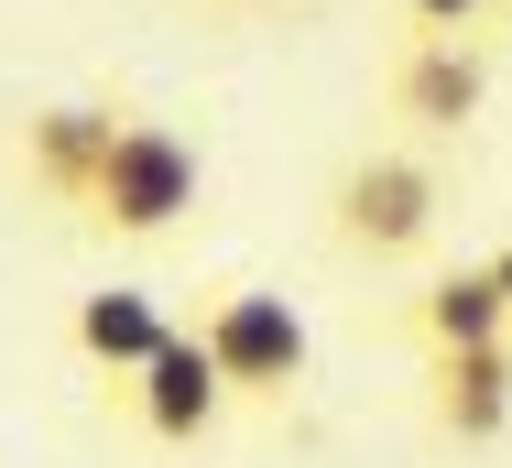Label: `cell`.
<instances>
[{
  "label": "cell",
  "mask_w": 512,
  "mask_h": 468,
  "mask_svg": "<svg viewBox=\"0 0 512 468\" xmlns=\"http://www.w3.org/2000/svg\"><path fill=\"white\" fill-rule=\"evenodd\" d=\"M502 22H512V0H502Z\"/></svg>",
  "instance_id": "obj_13"
},
{
  "label": "cell",
  "mask_w": 512,
  "mask_h": 468,
  "mask_svg": "<svg viewBox=\"0 0 512 468\" xmlns=\"http://www.w3.org/2000/svg\"><path fill=\"white\" fill-rule=\"evenodd\" d=\"M491 283H502V305H512V240H502V251H491Z\"/></svg>",
  "instance_id": "obj_11"
},
{
  "label": "cell",
  "mask_w": 512,
  "mask_h": 468,
  "mask_svg": "<svg viewBox=\"0 0 512 468\" xmlns=\"http://www.w3.org/2000/svg\"><path fill=\"white\" fill-rule=\"evenodd\" d=\"M218 11H262V0H218Z\"/></svg>",
  "instance_id": "obj_12"
},
{
  "label": "cell",
  "mask_w": 512,
  "mask_h": 468,
  "mask_svg": "<svg viewBox=\"0 0 512 468\" xmlns=\"http://www.w3.org/2000/svg\"><path fill=\"white\" fill-rule=\"evenodd\" d=\"M414 338L425 349H491V338H512V305H502V283H491V262L425 283L414 294Z\"/></svg>",
  "instance_id": "obj_9"
},
{
  "label": "cell",
  "mask_w": 512,
  "mask_h": 468,
  "mask_svg": "<svg viewBox=\"0 0 512 468\" xmlns=\"http://www.w3.org/2000/svg\"><path fill=\"white\" fill-rule=\"evenodd\" d=\"M109 142H120V98H44V109H22L11 164H22V186L44 207H88Z\"/></svg>",
  "instance_id": "obj_5"
},
{
  "label": "cell",
  "mask_w": 512,
  "mask_h": 468,
  "mask_svg": "<svg viewBox=\"0 0 512 468\" xmlns=\"http://www.w3.org/2000/svg\"><path fill=\"white\" fill-rule=\"evenodd\" d=\"M425 425L447 447H502L512 436V338H491V349H425Z\"/></svg>",
  "instance_id": "obj_6"
},
{
  "label": "cell",
  "mask_w": 512,
  "mask_h": 468,
  "mask_svg": "<svg viewBox=\"0 0 512 468\" xmlns=\"http://www.w3.org/2000/svg\"><path fill=\"white\" fill-rule=\"evenodd\" d=\"M207 196V153L175 131V120H153V109H120V142H109L99 186H88V229L109 240H164V229H186V207Z\"/></svg>",
  "instance_id": "obj_2"
},
{
  "label": "cell",
  "mask_w": 512,
  "mask_h": 468,
  "mask_svg": "<svg viewBox=\"0 0 512 468\" xmlns=\"http://www.w3.org/2000/svg\"><path fill=\"white\" fill-rule=\"evenodd\" d=\"M436 218H447V175H436L425 142H360V153L327 175V240H338L349 262H371V273L414 262V251L436 240Z\"/></svg>",
  "instance_id": "obj_1"
},
{
  "label": "cell",
  "mask_w": 512,
  "mask_h": 468,
  "mask_svg": "<svg viewBox=\"0 0 512 468\" xmlns=\"http://www.w3.org/2000/svg\"><path fill=\"white\" fill-rule=\"evenodd\" d=\"M393 22L404 33H480V22H502V0H393Z\"/></svg>",
  "instance_id": "obj_10"
},
{
  "label": "cell",
  "mask_w": 512,
  "mask_h": 468,
  "mask_svg": "<svg viewBox=\"0 0 512 468\" xmlns=\"http://www.w3.org/2000/svg\"><path fill=\"white\" fill-rule=\"evenodd\" d=\"M197 338H207V360H218V381H229V403H295L306 371H316L306 316H295V294H273V283H229L197 316Z\"/></svg>",
  "instance_id": "obj_3"
},
{
  "label": "cell",
  "mask_w": 512,
  "mask_h": 468,
  "mask_svg": "<svg viewBox=\"0 0 512 468\" xmlns=\"http://www.w3.org/2000/svg\"><path fill=\"white\" fill-rule=\"evenodd\" d=\"M491 98V55L480 33H404L382 66V109L404 120V142H458Z\"/></svg>",
  "instance_id": "obj_4"
},
{
  "label": "cell",
  "mask_w": 512,
  "mask_h": 468,
  "mask_svg": "<svg viewBox=\"0 0 512 468\" xmlns=\"http://www.w3.org/2000/svg\"><path fill=\"white\" fill-rule=\"evenodd\" d=\"M164 338H175V316H164L153 283H99V294H77V360L99 381H120V392L164 360Z\"/></svg>",
  "instance_id": "obj_8"
},
{
  "label": "cell",
  "mask_w": 512,
  "mask_h": 468,
  "mask_svg": "<svg viewBox=\"0 0 512 468\" xmlns=\"http://www.w3.org/2000/svg\"><path fill=\"white\" fill-rule=\"evenodd\" d=\"M131 403V425L153 436V447H197V436H218V414H229V381H218V360H207V338H164V360L120 392Z\"/></svg>",
  "instance_id": "obj_7"
}]
</instances>
